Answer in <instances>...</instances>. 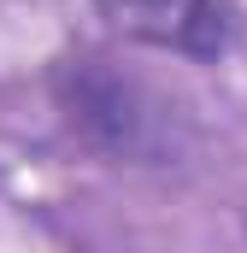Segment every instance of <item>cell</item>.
I'll list each match as a JSON object with an SVG mask.
<instances>
[{
    "instance_id": "6da1fadb",
    "label": "cell",
    "mask_w": 247,
    "mask_h": 253,
    "mask_svg": "<svg viewBox=\"0 0 247 253\" xmlns=\"http://www.w3.org/2000/svg\"><path fill=\"white\" fill-rule=\"evenodd\" d=\"M106 24L159 53H183V59H230L242 42L247 18L236 0H100Z\"/></svg>"
}]
</instances>
